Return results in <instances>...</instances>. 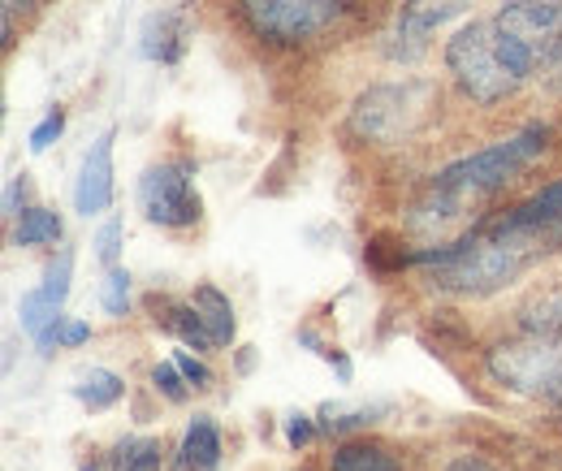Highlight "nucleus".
<instances>
[{"label": "nucleus", "instance_id": "nucleus-1", "mask_svg": "<svg viewBox=\"0 0 562 471\" xmlns=\"http://www.w3.org/2000/svg\"><path fill=\"white\" fill-rule=\"evenodd\" d=\"M554 243H562V225H519V221L502 216L497 225H481L450 247H432V251L412 256V265L432 269V285L446 294L481 299V294L510 285Z\"/></svg>", "mask_w": 562, "mask_h": 471}, {"label": "nucleus", "instance_id": "nucleus-2", "mask_svg": "<svg viewBox=\"0 0 562 471\" xmlns=\"http://www.w3.org/2000/svg\"><path fill=\"white\" fill-rule=\"evenodd\" d=\"M550 147V131L546 126H524L519 135L502 138L485 152H472L454 165H446L437 178H432V200L416 212L420 225H441V221H459L463 208L476 200L493 195L497 187H506L515 173H524L532 160H541Z\"/></svg>", "mask_w": 562, "mask_h": 471}, {"label": "nucleus", "instance_id": "nucleus-3", "mask_svg": "<svg viewBox=\"0 0 562 471\" xmlns=\"http://www.w3.org/2000/svg\"><path fill=\"white\" fill-rule=\"evenodd\" d=\"M490 26L506 66L524 82L562 61V0H506Z\"/></svg>", "mask_w": 562, "mask_h": 471}, {"label": "nucleus", "instance_id": "nucleus-4", "mask_svg": "<svg viewBox=\"0 0 562 471\" xmlns=\"http://www.w3.org/2000/svg\"><path fill=\"white\" fill-rule=\"evenodd\" d=\"M446 69L454 74L463 96H472L476 104H497L510 91H519V82H524L506 66L490 22H468L463 31H454V40L446 44Z\"/></svg>", "mask_w": 562, "mask_h": 471}, {"label": "nucleus", "instance_id": "nucleus-5", "mask_svg": "<svg viewBox=\"0 0 562 471\" xmlns=\"http://www.w3.org/2000/svg\"><path fill=\"white\" fill-rule=\"evenodd\" d=\"M432 100H437V91L428 82H381L355 100L347 126L363 143H398L428 117Z\"/></svg>", "mask_w": 562, "mask_h": 471}, {"label": "nucleus", "instance_id": "nucleus-6", "mask_svg": "<svg viewBox=\"0 0 562 471\" xmlns=\"http://www.w3.org/2000/svg\"><path fill=\"white\" fill-rule=\"evenodd\" d=\"M490 377L528 399H554L562 385V337L524 334L490 350Z\"/></svg>", "mask_w": 562, "mask_h": 471}, {"label": "nucleus", "instance_id": "nucleus-7", "mask_svg": "<svg viewBox=\"0 0 562 471\" xmlns=\"http://www.w3.org/2000/svg\"><path fill=\"white\" fill-rule=\"evenodd\" d=\"M238 13L269 44H307L338 22L342 0H238Z\"/></svg>", "mask_w": 562, "mask_h": 471}, {"label": "nucleus", "instance_id": "nucleus-8", "mask_svg": "<svg viewBox=\"0 0 562 471\" xmlns=\"http://www.w3.org/2000/svg\"><path fill=\"white\" fill-rule=\"evenodd\" d=\"M139 208L151 225L187 229L204 216V200L195 191V165L191 160H165L151 165L139 178Z\"/></svg>", "mask_w": 562, "mask_h": 471}, {"label": "nucleus", "instance_id": "nucleus-9", "mask_svg": "<svg viewBox=\"0 0 562 471\" xmlns=\"http://www.w3.org/2000/svg\"><path fill=\"white\" fill-rule=\"evenodd\" d=\"M70 277H74V256L70 251H61V256L48 265L44 281H40L31 294H22L18 321H22V329L35 337V341H44V337L66 321L61 307H66V294H70Z\"/></svg>", "mask_w": 562, "mask_h": 471}, {"label": "nucleus", "instance_id": "nucleus-10", "mask_svg": "<svg viewBox=\"0 0 562 471\" xmlns=\"http://www.w3.org/2000/svg\"><path fill=\"white\" fill-rule=\"evenodd\" d=\"M113 138H117L113 131H104L82 156L78 187H74V208L82 216H100L113 203Z\"/></svg>", "mask_w": 562, "mask_h": 471}, {"label": "nucleus", "instance_id": "nucleus-11", "mask_svg": "<svg viewBox=\"0 0 562 471\" xmlns=\"http://www.w3.org/2000/svg\"><path fill=\"white\" fill-rule=\"evenodd\" d=\"M187 40H191V13L178 4V9H160L143 22L139 48L147 61H160V66H173L182 53H187Z\"/></svg>", "mask_w": 562, "mask_h": 471}, {"label": "nucleus", "instance_id": "nucleus-12", "mask_svg": "<svg viewBox=\"0 0 562 471\" xmlns=\"http://www.w3.org/2000/svg\"><path fill=\"white\" fill-rule=\"evenodd\" d=\"M472 0H407L398 13V53H420L424 40L446 26L454 13H463Z\"/></svg>", "mask_w": 562, "mask_h": 471}, {"label": "nucleus", "instance_id": "nucleus-13", "mask_svg": "<svg viewBox=\"0 0 562 471\" xmlns=\"http://www.w3.org/2000/svg\"><path fill=\"white\" fill-rule=\"evenodd\" d=\"M216 463H221V433L209 415H195L178 450V471H216Z\"/></svg>", "mask_w": 562, "mask_h": 471}, {"label": "nucleus", "instance_id": "nucleus-14", "mask_svg": "<svg viewBox=\"0 0 562 471\" xmlns=\"http://www.w3.org/2000/svg\"><path fill=\"white\" fill-rule=\"evenodd\" d=\"M191 307L200 312L212 346H229V341H234V307H229V299H225L216 285H200V290L191 294Z\"/></svg>", "mask_w": 562, "mask_h": 471}, {"label": "nucleus", "instance_id": "nucleus-15", "mask_svg": "<svg viewBox=\"0 0 562 471\" xmlns=\"http://www.w3.org/2000/svg\"><path fill=\"white\" fill-rule=\"evenodd\" d=\"M519 329L541 337H562V285L541 290L532 303L519 307Z\"/></svg>", "mask_w": 562, "mask_h": 471}, {"label": "nucleus", "instance_id": "nucleus-16", "mask_svg": "<svg viewBox=\"0 0 562 471\" xmlns=\"http://www.w3.org/2000/svg\"><path fill=\"white\" fill-rule=\"evenodd\" d=\"M122 394H126V381H122L117 372H109V368H91V372L74 385V399H78L82 406H91V411L113 406Z\"/></svg>", "mask_w": 562, "mask_h": 471}, {"label": "nucleus", "instance_id": "nucleus-17", "mask_svg": "<svg viewBox=\"0 0 562 471\" xmlns=\"http://www.w3.org/2000/svg\"><path fill=\"white\" fill-rule=\"evenodd\" d=\"M329 468L334 471H403L381 446H368V441H347L329 455Z\"/></svg>", "mask_w": 562, "mask_h": 471}, {"label": "nucleus", "instance_id": "nucleus-18", "mask_svg": "<svg viewBox=\"0 0 562 471\" xmlns=\"http://www.w3.org/2000/svg\"><path fill=\"white\" fill-rule=\"evenodd\" d=\"M506 216L519 221V225H559L562 221V178L559 182H550L546 191H537L532 200H524L519 208H510Z\"/></svg>", "mask_w": 562, "mask_h": 471}, {"label": "nucleus", "instance_id": "nucleus-19", "mask_svg": "<svg viewBox=\"0 0 562 471\" xmlns=\"http://www.w3.org/2000/svg\"><path fill=\"white\" fill-rule=\"evenodd\" d=\"M160 441L156 437H126L113 455H109V471H156L160 468Z\"/></svg>", "mask_w": 562, "mask_h": 471}, {"label": "nucleus", "instance_id": "nucleus-20", "mask_svg": "<svg viewBox=\"0 0 562 471\" xmlns=\"http://www.w3.org/2000/svg\"><path fill=\"white\" fill-rule=\"evenodd\" d=\"M57 238H61V216L48 212V208H26L18 229H13L18 247H44V243H57Z\"/></svg>", "mask_w": 562, "mask_h": 471}, {"label": "nucleus", "instance_id": "nucleus-21", "mask_svg": "<svg viewBox=\"0 0 562 471\" xmlns=\"http://www.w3.org/2000/svg\"><path fill=\"white\" fill-rule=\"evenodd\" d=\"M156 321H165V329H173V334L182 337L187 346H195V350H209L212 346L209 329H204V321H200V312L191 303H178V307L165 303V316H156Z\"/></svg>", "mask_w": 562, "mask_h": 471}, {"label": "nucleus", "instance_id": "nucleus-22", "mask_svg": "<svg viewBox=\"0 0 562 471\" xmlns=\"http://www.w3.org/2000/svg\"><path fill=\"white\" fill-rule=\"evenodd\" d=\"M100 299H104V312H109V316H126V307H131V272L109 269Z\"/></svg>", "mask_w": 562, "mask_h": 471}, {"label": "nucleus", "instance_id": "nucleus-23", "mask_svg": "<svg viewBox=\"0 0 562 471\" xmlns=\"http://www.w3.org/2000/svg\"><path fill=\"white\" fill-rule=\"evenodd\" d=\"M151 385H156V390H160L169 403H182L191 381H187V377H182V368L169 359V363H156V368H151Z\"/></svg>", "mask_w": 562, "mask_h": 471}, {"label": "nucleus", "instance_id": "nucleus-24", "mask_svg": "<svg viewBox=\"0 0 562 471\" xmlns=\"http://www.w3.org/2000/svg\"><path fill=\"white\" fill-rule=\"evenodd\" d=\"M95 256L104 269H117V256H122V221H104V229L95 234Z\"/></svg>", "mask_w": 562, "mask_h": 471}, {"label": "nucleus", "instance_id": "nucleus-25", "mask_svg": "<svg viewBox=\"0 0 562 471\" xmlns=\"http://www.w3.org/2000/svg\"><path fill=\"white\" fill-rule=\"evenodd\" d=\"M61 131H66V113H61V109H53V113L31 131V152H48V147L61 138Z\"/></svg>", "mask_w": 562, "mask_h": 471}, {"label": "nucleus", "instance_id": "nucleus-26", "mask_svg": "<svg viewBox=\"0 0 562 471\" xmlns=\"http://www.w3.org/2000/svg\"><path fill=\"white\" fill-rule=\"evenodd\" d=\"M87 337H91V325H87V321H61L40 346H44V350H53V346H82Z\"/></svg>", "mask_w": 562, "mask_h": 471}, {"label": "nucleus", "instance_id": "nucleus-27", "mask_svg": "<svg viewBox=\"0 0 562 471\" xmlns=\"http://www.w3.org/2000/svg\"><path fill=\"white\" fill-rule=\"evenodd\" d=\"M173 363L182 368V377H187L195 390H209V385H212V372L200 363V359H191V355H182V350H178V355H173Z\"/></svg>", "mask_w": 562, "mask_h": 471}, {"label": "nucleus", "instance_id": "nucleus-28", "mask_svg": "<svg viewBox=\"0 0 562 471\" xmlns=\"http://www.w3.org/2000/svg\"><path fill=\"white\" fill-rule=\"evenodd\" d=\"M312 433H316V428H312V419H307V415H290V419H285V441H290L294 450H299V446H307V441H312Z\"/></svg>", "mask_w": 562, "mask_h": 471}, {"label": "nucleus", "instance_id": "nucleus-29", "mask_svg": "<svg viewBox=\"0 0 562 471\" xmlns=\"http://www.w3.org/2000/svg\"><path fill=\"white\" fill-rule=\"evenodd\" d=\"M18 195H26V182H22V178H13L9 191H4V212H9V216H18Z\"/></svg>", "mask_w": 562, "mask_h": 471}, {"label": "nucleus", "instance_id": "nucleus-30", "mask_svg": "<svg viewBox=\"0 0 562 471\" xmlns=\"http://www.w3.org/2000/svg\"><path fill=\"white\" fill-rule=\"evenodd\" d=\"M446 471H497V468H490L485 459H472V455H463V459H454Z\"/></svg>", "mask_w": 562, "mask_h": 471}, {"label": "nucleus", "instance_id": "nucleus-31", "mask_svg": "<svg viewBox=\"0 0 562 471\" xmlns=\"http://www.w3.org/2000/svg\"><path fill=\"white\" fill-rule=\"evenodd\" d=\"M35 9V0H4V22H13V13H26Z\"/></svg>", "mask_w": 562, "mask_h": 471}, {"label": "nucleus", "instance_id": "nucleus-32", "mask_svg": "<svg viewBox=\"0 0 562 471\" xmlns=\"http://www.w3.org/2000/svg\"><path fill=\"white\" fill-rule=\"evenodd\" d=\"M550 403H554V406H562V385H559V390H554V399H550Z\"/></svg>", "mask_w": 562, "mask_h": 471}]
</instances>
